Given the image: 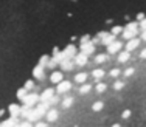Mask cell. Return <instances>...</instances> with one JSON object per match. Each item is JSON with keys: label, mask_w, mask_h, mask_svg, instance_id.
<instances>
[{"label": "cell", "mask_w": 146, "mask_h": 127, "mask_svg": "<svg viewBox=\"0 0 146 127\" xmlns=\"http://www.w3.org/2000/svg\"><path fill=\"white\" fill-rule=\"evenodd\" d=\"M45 118H47V121H48V122L56 121V119H58V110H56V109H51L50 112L45 113Z\"/></svg>", "instance_id": "cell-1"}, {"label": "cell", "mask_w": 146, "mask_h": 127, "mask_svg": "<svg viewBox=\"0 0 146 127\" xmlns=\"http://www.w3.org/2000/svg\"><path fill=\"white\" fill-rule=\"evenodd\" d=\"M73 96H67V98L64 99V101L61 102V105H62V109H68V107H72V104H73Z\"/></svg>", "instance_id": "cell-2"}, {"label": "cell", "mask_w": 146, "mask_h": 127, "mask_svg": "<svg viewBox=\"0 0 146 127\" xmlns=\"http://www.w3.org/2000/svg\"><path fill=\"white\" fill-rule=\"evenodd\" d=\"M103 107H104V102H103V101H95V102L92 104V110H93V112H100Z\"/></svg>", "instance_id": "cell-3"}, {"label": "cell", "mask_w": 146, "mask_h": 127, "mask_svg": "<svg viewBox=\"0 0 146 127\" xmlns=\"http://www.w3.org/2000/svg\"><path fill=\"white\" fill-rule=\"evenodd\" d=\"M19 110H20L19 105H11V107H9V113H11L13 116H14L16 113H19Z\"/></svg>", "instance_id": "cell-4"}, {"label": "cell", "mask_w": 146, "mask_h": 127, "mask_svg": "<svg viewBox=\"0 0 146 127\" xmlns=\"http://www.w3.org/2000/svg\"><path fill=\"white\" fill-rule=\"evenodd\" d=\"M131 115H132V112L127 109V110H124L123 113H121V118H123V119H127V118H131Z\"/></svg>", "instance_id": "cell-5"}, {"label": "cell", "mask_w": 146, "mask_h": 127, "mask_svg": "<svg viewBox=\"0 0 146 127\" xmlns=\"http://www.w3.org/2000/svg\"><path fill=\"white\" fill-rule=\"evenodd\" d=\"M20 127H33V126H31L30 121H25V122H22V124H20Z\"/></svg>", "instance_id": "cell-6"}, {"label": "cell", "mask_w": 146, "mask_h": 127, "mask_svg": "<svg viewBox=\"0 0 146 127\" xmlns=\"http://www.w3.org/2000/svg\"><path fill=\"white\" fill-rule=\"evenodd\" d=\"M34 127H47V124H45V122H37Z\"/></svg>", "instance_id": "cell-7"}, {"label": "cell", "mask_w": 146, "mask_h": 127, "mask_svg": "<svg viewBox=\"0 0 146 127\" xmlns=\"http://www.w3.org/2000/svg\"><path fill=\"white\" fill-rule=\"evenodd\" d=\"M110 127H121L120 124H113V126H110Z\"/></svg>", "instance_id": "cell-8"}]
</instances>
